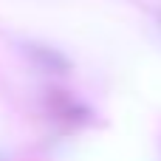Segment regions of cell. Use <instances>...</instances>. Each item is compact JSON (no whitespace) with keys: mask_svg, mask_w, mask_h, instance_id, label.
<instances>
[{"mask_svg":"<svg viewBox=\"0 0 161 161\" xmlns=\"http://www.w3.org/2000/svg\"><path fill=\"white\" fill-rule=\"evenodd\" d=\"M158 25H161V14H158Z\"/></svg>","mask_w":161,"mask_h":161,"instance_id":"1","label":"cell"}]
</instances>
